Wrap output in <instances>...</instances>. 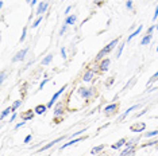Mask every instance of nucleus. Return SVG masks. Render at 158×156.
Instances as JSON below:
<instances>
[{"instance_id": "1", "label": "nucleus", "mask_w": 158, "mask_h": 156, "mask_svg": "<svg viewBox=\"0 0 158 156\" xmlns=\"http://www.w3.org/2000/svg\"><path fill=\"white\" fill-rule=\"evenodd\" d=\"M118 43H119V38L112 39V41H111L110 43L107 45L106 47H104L103 50H102V51H100L99 54H98V57H96V61H100V59H104V57H106L107 54H110V53L114 50V47H115V46H116Z\"/></svg>"}, {"instance_id": "2", "label": "nucleus", "mask_w": 158, "mask_h": 156, "mask_svg": "<svg viewBox=\"0 0 158 156\" xmlns=\"http://www.w3.org/2000/svg\"><path fill=\"white\" fill-rule=\"evenodd\" d=\"M78 93L82 98H85V100H89V98L93 96V88H80L78 89Z\"/></svg>"}, {"instance_id": "3", "label": "nucleus", "mask_w": 158, "mask_h": 156, "mask_svg": "<svg viewBox=\"0 0 158 156\" xmlns=\"http://www.w3.org/2000/svg\"><path fill=\"white\" fill-rule=\"evenodd\" d=\"M66 88H68V85H64V86L61 88V89H60L58 92H56V93L53 94L52 100H50V101H49V104H48V108H52V106H53V104H54V102H56L57 100H58V97H60V96L64 93V92H65V89H66Z\"/></svg>"}, {"instance_id": "4", "label": "nucleus", "mask_w": 158, "mask_h": 156, "mask_svg": "<svg viewBox=\"0 0 158 156\" xmlns=\"http://www.w3.org/2000/svg\"><path fill=\"white\" fill-rule=\"evenodd\" d=\"M28 53V47H24V49H22L20 51H18L16 54H15V57L12 58V62H19V61H23L24 59V57H26V54Z\"/></svg>"}, {"instance_id": "5", "label": "nucleus", "mask_w": 158, "mask_h": 156, "mask_svg": "<svg viewBox=\"0 0 158 156\" xmlns=\"http://www.w3.org/2000/svg\"><path fill=\"white\" fill-rule=\"evenodd\" d=\"M62 140H64V136H61V137H58V139H56V140H53V141H49V143H48V144H46V145H44V147H42V148H41V150H39V151H38V154H42V152L48 151V150H49V148H52V147H53V145H56L57 143H60V141H62Z\"/></svg>"}, {"instance_id": "6", "label": "nucleus", "mask_w": 158, "mask_h": 156, "mask_svg": "<svg viewBox=\"0 0 158 156\" xmlns=\"http://www.w3.org/2000/svg\"><path fill=\"white\" fill-rule=\"evenodd\" d=\"M146 129V124L145 123H135L130 127L131 132H143Z\"/></svg>"}, {"instance_id": "7", "label": "nucleus", "mask_w": 158, "mask_h": 156, "mask_svg": "<svg viewBox=\"0 0 158 156\" xmlns=\"http://www.w3.org/2000/svg\"><path fill=\"white\" fill-rule=\"evenodd\" d=\"M85 139H87V137H78V139H72L70 141H68V143H65L64 145H61V147H60V150H65V148L70 147V145H73V144H76V143H80V141L85 140Z\"/></svg>"}, {"instance_id": "8", "label": "nucleus", "mask_w": 158, "mask_h": 156, "mask_svg": "<svg viewBox=\"0 0 158 156\" xmlns=\"http://www.w3.org/2000/svg\"><path fill=\"white\" fill-rule=\"evenodd\" d=\"M138 108H139V104H136V105H132V106H130V108H128L127 111H126V112L123 113V115H120L119 117H118V120H119V121H122V120H124L126 117H127L128 115H130V113H131L132 111H135V109H138Z\"/></svg>"}, {"instance_id": "9", "label": "nucleus", "mask_w": 158, "mask_h": 156, "mask_svg": "<svg viewBox=\"0 0 158 156\" xmlns=\"http://www.w3.org/2000/svg\"><path fill=\"white\" fill-rule=\"evenodd\" d=\"M48 8H49V3H39V6H38V10H37V15L39 16H42V14H45L46 11H48Z\"/></svg>"}, {"instance_id": "10", "label": "nucleus", "mask_w": 158, "mask_h": 156, "mask_svg": "<svg viewBox=\"0 0 158 156\" xmlns=\"http://www.w3.org/2000/svg\"><path fill=\"white\" fill-rule=\"evenodd\" d=\"M93 76H95V72L91 69H88L87 72L84 73V76H82V81H84V82H89V81H92Z\"/></svg>"}, {"instance_id": "11", "label": "nucleus", "mask_w": 158, "mask_h": 156, "mask_svg": "<svg viewBox=\"0 0 158 156\" xmlns=\"http://www.w3.org/2000/svg\"><path fill=\"white\" fill-rule=\"evenodd\" d=\"M110 63H111V61H110V58H104V59H102V62H100V70L102 72H107L108 70V66H110Z\"/></svg>"}, {"instance_id": "12", "label": "nucleus", "mask_w": 158, "mask_h": 156, "mask_svg": "<svg viewBox=\"0 0 158 156\" xmlns=\"http://www.w3.org/2000/svg\"><path fill=\"white\" fill-rule=\"evenodd\" d=\"M53 115H54V117H60L64 115V105L62 104H58L54 108V112H53Z\"/></svg>"}, {"instance_id": "13", "label": "nucleus", "mask_w": 158, "mask_h": 156, "mask_svg": "<svg viewBox=\"0 0 158 156\" xmlns=\"http://www.w3.org/2000/svg\"><path fill=\"white\" fill-rule=\"evenodd\" d=\"M142 30H143V26H142V24H139V27L136 28V30L134 31V33H132V34L130 35V37L127 38V42H131V41H132V38H135L136 35H139V34H141V31H142Z\"/></svg>"}, {"instance_id": "14", "label": "nucleus", "mask_w": 158, "mask_h": 156, "mask_svg": "<svg viewBox=\"0 0 158 156\" xmlns=\"http://www.w3.org/2000/svg\"><path fill=\"white\" fill-rule=\"evenodd\" d=\"M46 109H48V105H38V106H35L34 112L37 113V115H44L46 112Z\"/></svg>"}, {"instance_id": "15", "label": "nucleus", "mask_w": 158, "mask_h": 156, "mask_svg": "<svg viewBox=\"0 0 158 156\" xmlns=\"http://www.w3.org/2000/svg\"><path fill=\"white\" fill-rule=\"evenodd\" d=\"M76 20H77V16L73 14V15H68V16H66L65 23L68 24V26H70V24H74V23H76Z\"/></svg>"}, {"instance_id": "16", "label": "nucleus", "mask_w": 158, "mask_h": 156, "mask_svg": "<svg viewBox=\"0 0 158 156\" xmlns=\"http://www.w3.org/2000/svg\"><path fill=\"white\" fill-rule=\"evenodd\" d=\"M152 39H153V35H152V34H147V35H145V37L142 38V41H141V45H142V46L149 45L150 42H152Z\"/></svg>"}, {"instance_id": "17", "label": "nucleus", "mask_w": 158, "mask_h": 156, "mask_svg": "<svg viewBox=\"0 0 158 156\" xmlns=\"http://www.w3.org/2000/svg\"><path fill=\"white\" fill-rule=\"evenodd\" d=\"M123 145H126V139H120L115 144H112V150H119V148H122Z\"/></svg>"}, {"instance_id": "18", "label": "nucleus", "mask_w": 158, "mask_h": 156, "mask_svg": "<svg viewBox=\"0 0 158 156\" xmlns=\"http://www.w3.org/2000/svg\"><path fill=\"white\" fill-rule=\"evenodd\" d=\"M104 150V145L102 144V145H98V147H95V148H92V151H91V155H98V154H100Z\"/></svg>"}, {"instance_id": "19", "label": "nucleus", "mask_w": 158, "mask_h": 156, "mask_svg": "<svg viewBox=\"0 0 158 156\" xmlns=\"http://www.w3.org/2000/svg\"><path fill=\"white\" fill-rule=\"evenodd\" d=\"M115 109H118V105H116V104H110V105H107L106 108H104V112H106V113H110V112L115 111Z\"/></svg>"}, {"instance_id": "20", "label": "nucleus", "mask_w": 158, "mask_h": 156, "mask_svg": "<svg viewBox=\"0 0 158 156\" xmlns=\"http://www.w3.org/2000/svg\"><path fill=\"white\" fill-rule=\"evenodd\" d=\"M52 59H53V54H49V55H46L44 59H42V65L46 66V65H49L50 62H52Z\"/></svg>"}, {"instance_id": "21", "label": "nucleus", "mask_w": 158, "mask_h": 156, "mask_svg": "<svg viewBox=\"0 0 158 156\" xmlns=\"http://www.w3.org/2000/svg\"><path fill=\"white\" fill-rule=\"evenodd\" d=\"M34 113H35V112H33V111H28V112H27V115H24V116H23V121H28V120H33Z\"/></svg>"}, {"instance_id": "22", "label": "nucleus", "mask_w": 158, "mask_h": 156, "mask_svg": "<svg viewBox=\"0 0 158 156\" xmlns=\"http://www.w3.org/2000/svg\"><path fill=\"white\" fill-rule=\"evenodd\" d=\"M11 112H14V111H12V108H11V106H10V108H6V109H4V111H3V112H2V120H4V119H6V117H7V116H8V115H10V113H11Z\"/></svg>"}, {"instance_id": "23", "label": "nucleus", "mask_w": 158, "mask_h": 156, "mask_svg": "<svg viewBox=\"0 0 158 156\" xmlns=\"http://www.w3.org/2000/svg\"><path fill=\"white\" fill-rule=\"evenodd\" d=\"M20 105H22V100H16V101H15V102H14V104H12V106H11V108H12V111L15 112L16 109H18V108H19V106H20Z\"/></svg>"}, {"instance_id": "24", "label": "nucleus", "mask_w": 158, "mask_h": 156, "mask_svg": "<svg viewBox=\"0 0 158 156\" xmlns=\"http://www.w3.org/2000/svg\"><path fill=\"white\" fill-rule=\"evenodd\" d=\"M42 19H44V16H38V18H37V20H35V22H34L33 24H31V27H33V28H35V27H38V26H39V24H41V22H42Z\"/></svg>"}, {"instance_id": "25", "label": "nucleus", "mask_w": 158, "mask_h": 156, "mask_svg": "<svg viewBox=\"0 0 158 156\" xmlns=\"http://www.w3.org/2000/svg\"><path fill=\"white\" fill-rule=\"evenodd\" d=\"M157 135H158V129L152 131V132H146L145 133V137H153V136H157Z\"/></svg>"}, {"instance_id": "26", "label": "nucleus", "mask_w": 158, "mask_h": 156, "mask_svg": "<svg viewBox=\"0 0 158 156\" xmlns=\"http://www.w3.org/2000/svg\"><path fill=\"white\" fill-rule=\"evenodd\" d=\"M26 34H27V27H23L22 35H20V43H22V42H24V39H26Z\"/></svg>"}, {"instance_id": "27", "label": "nucleus", "mask_w": 158, "mask_h": 156, "mask_svg": "<svg viewBox=\"0 0 158 156\" xmlns=\"http://www.w3.org/2000/svg\"><path fill=\"white\" fill-rule=\"evenodd\" d=\"M49 81H50L49 78H45V80H44V81H42V82H41V85H39V90H42V89H44V88H45V85L48 84Z\"/></svg>"}, {"instance_id": "28", "label": "nucleus", "mask_w": 158, "mask_h": 156, "mask_svg": "<svg viewBox=\"0 0 158 156\" xmlns=\"http://www.w3.org/2000/svg\"><path fill=\"white\" fill-rule=\"evenodd\" d=\"M123 49H124V43H122L120 46H119V50H118V53H116V57L119 58V57L122 55V53H123Z\"/></svg>"}, {"instance_id": "29", "label": "nucleus", "mask_w": 158, "mask_h": 156, "mask_svg": "<svg viewBox=\"0 0 158 156\" xmlns=\"http://www.w3.org/2000/svg\"><path fill=\"white\" fill-rule=\"evenodd\" d=\"M157 78H158V70H157V72H156V74H154V76L152 77V80H150V81H149V82H147V85H150V84H153V82H154V81H157Z\"/></svg>"}, {"instance_id": "30", "label": "nucleus", "mask_w": 158, "mask_h": 156, "mask_svg": "<svg viewBox=\"0 0 158 156\" xmlns=\"http://www.w3.org/2000/svg\"><path fill=\"white\" fill-rule=\"evenodd\" d=\"M66 28H68V24L65 23L62 27H61V30H60V35H64V34H65V33H66Z\"/></svg>"}, {"instance_id": "31", "label": "nucleus", "mask_w": 158, "mask_h": 156, "mask_svg": "<svg viewBox=\"0 0 158 156\" xmlns=\"http://www.w3.org/2000/svg\"><path fill=\"white\" fill-rule=\"evenodd\" d=\"M31 139H33V136H31V135H27V136L24 137V141H23V143H24V144H28V143L31 141Z\"/></svg>"}, {"instance_id": "32", "label": "nucleus", "mask_w": 158, "mask_h": 156, "mask_svg": "<svg viewBox=\"0 0 158 156\" xmlns=\"http://www.w3.org/2000/svg\"><path fill=\"white\" fill-rule=\"evenodd\" d=\"M61 55H62L64 59H66V49L65 47H61Z\"/></svg>"}, {"instance_id": "33", "label": "nucleus", "mask_w": 158, "mask_h": 156, "mask_svg": "<svg viewBox=\"0 0 158 156\" xmlns=\"http://www.w3.org/2000/svg\"><path fill=\"white\" fill-rule=\"evenodd\" d=\"M126 7H127L128 10H132V0H127V2H126Z\"/></svg>"}, {"instance_id": "34", "label": "nucleus", "mask_w": 158, "mask_h": 156, "mask_svg": "<svg viewBox=\"0 0 158 156\" xmlns=\"http://www.w3.org/2000/svg\"><path fill=\"white\" fill-rule=\"evenodd\" d=\"M24 124H26V121H20L19 124H16V125H15V129H19L20 127H23V125H24Z\"/></svg>"}, {"instance_id": "35", "label": "nucleus", "mask_w": 158, "mask_h": 156, "mask_svg": "<svg viewBox=\"0 0 158 156\" xmlns=\"http://www.w3.org/2000/svg\"><path fill=\"white\" fill-rule=\"evenodd\" d=\"M157 18H158V6L156 7V11H154V15H153V19H154V20H156V19H157Z\"/></svg>"}, {"instance_id": "36", "label": "nucleus", "mask_w": 158, "mask_h": 156, "mask_svg": "<svg viewBox=\"0 0 158 156\" xmlns=\"http://www.w3.org/2000/svg\"><path fill=\"white\" fill-rule=\"evenodd\" d=\"M4 80H6V72H2V78H0V82H4Z\"/></svg>"}, {"instance_id": "37", "label": "nucleus", "mask_w": 158, "mask_h": 156, "mask_svg": "<svg viewBox=\"0 0 158 156\" xmlns=\"http://www.w3.org/2000/svg\"><path fill=\"white\" fill-rule=\"evenodd\" d=\"M16 116H18V115H16V113H15V112H14V113H12V116H11V117H10V123H11V121H14V120H15V119H16Z\"/></svg>"}, {"instance_id": "38", "label": "nucleus", "mask_w": 158, "mask_h": 156, "mask_svg": "<svg viewBox=\"0 0 158 156\" xmlns=\"http://www.w3.org/2000/svg\"><path fill=\"white\" fill-rule=\"evenodd\" d=\"M146 112H147V109H145V111H142L141 113H136V115H135V117H141V116H143V115H145Z\"/></svg>"}, {"instance_id": "39", "label": "nucleus", "mask_w": 158, "mask_h": 156, "mask_svg": "<svg viewBox=\"0 0 158 156\" xmlns=\"http://www.w3.org/2000/svg\"><path fill=\"white\" fill-rule=\"evenodd\" d=\"M70 10H72V6H69V7H66V10H65V15L68 16V14L70 12Z\"/></svg>"}, {"instance_id": "40", "label": "nucleus", "mask_w": 158, "mask_h": 156, "mask_svg": "<svg viewBox=\"0 0 158 156\" xmlns=\"http://www.w3.org/2000/svg\"><path fill=\"white\" fill-rule=\"evenodd\" d=\"M154 28H156V26H152V27H150V28H149V30H147V34H152V33H153V30H154Z\"/></svg>"}, {"instance_id": "41", "label": "nucleus", "mask_w": 158, "mask_h": 156, "mask_svg": "<svg viewBox=\"0 0 158 156\" xmlns=\"http://www.w3.org/2000/svg\"><path fill=\"white\" fill-rule=\"evenodd\" d=\"M37 2H38V0H31V6H35V4H37Z\"/></svg>"}, {"instance_id": "42", "label": "nucleus", "mask_w": 158, "mask_h": 156, "mask_svg": "<svg viewBox=\"0 0 158 156\" xmlns=\"http://www.w3.org/2000/svg\"><path fill=\"white\" fill-rule=\"evenodd\" d=\"M26 2H27V3H30V2H31V0H26ZM30 4H31V3H30Z\"/></svg>"}, {"instance_id": "43", "label": "nucleus", "mask_w": 158, "mask_h": 156, "mask_svg": "<svg viewBox=\"0 0 158 156\" xmlns=\"http://www.w3.org/2000/svg\"><path fill=\"white\" fill-rule=\"evenodd\" d=\"M156 28H157V30H158V23H157V24H156Z\"/></svg>"}, {"instance_id": "44", "label": "nucleus", "mask_w": 158, "mask_h": 156, "mask_svg": "<svg viewBox=\"0 0 158 156\" xmlns=\"http://www.w3.org/2000/svg\"><path fill=\"white\" fill-rule=\"evenodd\" d=\"M157 53H158V46H157Z\"/></svg>"}]
</instances>
